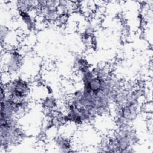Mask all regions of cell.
Listing matches in <instances>:
<instances>
[{
  "mask_svg": "<svg viewBox=\"0 0 153 153\" xmlns=\"http://www.w3.org/2000/svg\"><path fill=\"white\" fill-rule=\"evenodd\" d=\"M19 14L23 22L26 25L28 29H32L34 27L33 19L29 12L19 11Z\"/></svg>",
  "mask_w": 153,
  "mask_h": 153,
  "instance_id": "cell-2",
  "label": "cell"
},
{
  "mask_svg": "<svg viewBox=\"0 0 153 153\" xmlns=\"http://www.w3.org/2000/svg\"><path fill=\"white\" fill-rule=\"evenodd\" d=\"M44 106L47 108H52L56 106V100L53 97H47L44 100Z\"/></svg>",
  "mask_w": 153,
  "mask_h": 153,
  "instance_id": "cell-3",
  "label": "cell"
},
{
  "mask_svg": "<svg viewBox=\"0 0 153 153\" xmlns=\"http://www.w3.org/2000/svg\"><path fill=\"white\" fill-rule=\"evenodd\" d=\"M7 57L4 58V71L10 74H16L20 69L23 63V57L16 50L7 54Z\"/></svg>",
  "mask_w": 153,
  "mask_h": 153,
  "instance_id": "cell-1",
  "label": "cell"
}]
</instances>
